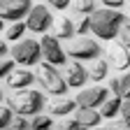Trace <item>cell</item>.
I'll return each mask as SVG.
<instances>
[{"mask_svg":"<svg viewBox=\"0 0 130 130\" xmlns=\"http://www.w3.org/2000/svg\"><path fill=\"white\" fill-rule=\"evenodd\" d=\"M91 32L100 40H114L119 37V30L121 26L125 23V14L119 12V9H109V7H102V9H95L91 14Z\"/></svg>","mask_w":130,"mask_h":130,"instance_id":"cell-1","label":"cell"},{"mask_svg":"<svg viewBox=\"0 0 130 130\" xmlns=\"http://www.w3.org/2000/svg\"><path fill=\"white\" fill-rule=\"evenodd\" d=\"M7 107H12L19 116H37V114L44 109L46 98L42 91L35 88H23V91H14L7 95Z\"/></svg>","mask_w":130,"mask_h":130,"instance_id":"cell-2","label":"cell"},{"mask_svg":"<svg viewBox=\"0 0 130 130\" xmlns=\"http://www.w3.org/2000/svg\"><path fill=\"white\" fill-rule=\"evenodd\" d=\"M37 81H40V86H42V91H46V93H51V95H56V98H63L65 93H68V79H65V74H60V70L56 68V65H51V63H40L37 65Z\"/></svg>","mask_w":130,"mask_h":130,"instance_id":"cell-3","label":"cell"},{"mask_svg":"<svg viewBox=\"0 0 130 130\" xmlns=\"http://www.w3.org/2000/svg\"><path fill=\"white\" fill-rule=\"evenodd\" d=\"M9 56L19 63L21 68L40 65V58H44V56H42V44H40V40H32V37H26V40L14 42Z\"/></svg>","mask_w":130,"mask_h":130,"instance_id":"cell-4","label":"cell"},{"mask_svg":"<svg viewBox=\"0 0 130 130\" xmlns=\"http://www.w3.org/2000/svg\"><path fill=\"white\" fill-rule=\"evenodd\" d=\"M65 51H68V56L74 58V60H98V56L102 54V46L95 40H91V37L79 35V37L68 40Z\"/></svg>","mask_w":130,"mask_h":130,"instance_id":"cell-5","label":"cell"},{"mask_svg":"<svg viewBox=\"0 0 130 130\" xmlns=\"http://www.w3.org/2000/svg\"><path fill=\"white\" fill-rule=\"evenodd\" d=\"M40 44H42V56L46 63L56 65V68H63L65 63H68V51H65V46H60V40L56 35H44L40 37Z\"/></svg>","mask_w":130,"mask_h":130,"instance_id":"cell-6","label":"cell"},{"mask_svg":"<svg viewBox=\"0 0 130 130\" xmlns=\"http://www.w3.org/2000/svg\"><path fill=\"white\" fill-rule=\"evenodd\" d=\"M26 23H28V30L30 32H37V35H44L49 32V28L54 26V14L46 5H35L30 9V14L26 16Z\"/></svg>","mask_w":130,"mask_h":130,"instance_id":"cell-7","label":"cell"},{"mask_svg":"<svg viewBox=\"0 0 130 130\" xmlns=\"http://www.w3.org/2000/svg\"><path fill=\"white\" fill-rule=\"evenodd\" d=\"M35 7L32 0H0V16H3V23L5 21H21L23 16L30 14V9Z\"/></svg>","mask_w":130,"mask_h":130,"instance_id":"cell-8","label":"cell"},{"mask_svg":"<svg viewBox=\"0 0 130 130\" xmlns=\"http://www.w3.org/2000/svg\"><path fill=\"white\" fill-rule=\"evenodd\" d=\"M109 88L105 86H93V88H84V91H79L77 93V105L79 107H88V109H98V107H102L109 98H107Z\"/></svg>","mask_w":130,"mask_h":130,"instance_id":"cell-9","label":"cell"},{"mask_svg":"<svg viewBox=\"0 0 130 130\" xmlns=\"http://www.w3.org/2000/svg\"><path fill=\"white\" fill-rule=\"evenodd\" d=\"M35 81H37V74L30 72V68H16L7 77V86L12 91H23V88H30Z\"/></svg>","mask_w":130,"mask_h":130,"instance_id":"cell-10","label":"cell"},{"mask_svg":"<svg viewBox=\"0 0 130 130\" xmlns=\"http://www.w3.org/2000/svg\"><path fill=\"white\" fill-rule=\"evenodd\" d=\"M107 56H109V65H111V68H116L119 72H128V68H130V54H128V46H123L121 42L109 44Z\"/></svg>","mask_w":130,"mask_h":130,"instance_id":"cell-11","label":"cell"},{"mask_svg":"<svg viewBox=\"0 0 130 130\" xmlns=\"http://www.w3.org/2000/svg\"><path fill=\"white\" fill-rule=\"evenodd\" d=\"M65 79H68V86L70 88H81L91 79L88 70L81 65V60H72L68 68H65Z\"/></svg>","mask_w":130,"mask_h":130,"instance_id":"cell-12","label":"cell"},{"mask_svg":"<svg viewBox=\"0 0 130 130\" xmlns=\"http://www.w3.org/2000/svg\"><path fill=\"white\" fill-rule=\"evenodd\" d=\"M74 119H77L79 123H84L86 128H98V125H100V121H102L105 116H102V111H98V109L77 107V109H74Z\"/></svg>","mask_w":130,"mask_h":130,"instance_id":"cell-13","label":"cell"},{"mask_svg":"<svg viewBox=\"0 0 130 130\" xmlns=\"http://www.w3.org/2000/svg\"><path fill=\"white\" fill-rule=\"evenodd\" d=\"M77 107H79L77 100L63 95V98H56V100L49 105V114H51V116H68V114H74Z\"/></svg>","mask_w":130,"mask_h":130,"instance_id":"cell-14","label":"cell"},{"mask_svg":"<svg viewBox=\"0 0 130 130\" xmlns=\"http://www.w3.org/2000/svg\"><path fill=\"white\" fill-rule=\"evenodd\" d=\"M54 35L58 37V40H72L74 35H77V26H74V21L72 19H68V16H60V19L56 21V30H54Z\"/></svg>","mask_w":130,"mask_h":130,"instance_id":"cell-15","label":"cell"},{"mask_svg":"<svg viewBox=\"0 0 130 130\" xmlns=\"http://www.w3.org/2000/svg\"><path fill=\"white\" fill-rule=\"evenodd\" d=\"M121 105H123L121 95H114V98H109V100L100 107V111H102L105 119H116V114H121Z\"/></svg>","mask_w":130,"mask_h":130,"instance_id":"cell-16","label":"cell"},{"mask_svg":"<svg viewBox=\"0 0 130 130\" xmlns=\"http://www.w3.org/2000/svg\"><path fill=\"white\" fill-rule=\"evenodd\" d=\"M28 130H54L51 114H37V116H30V128Z\"/></svg>","mask_w":130,"mask_h":130,"instance_id":"cell-17","label":"cell"},{"mask_svg":"<svg viewBox=\"0 0 130 130\" xmlns=\"http://www.w3.org/2000/svg\"><path fill=\"white\" fill-rule=\"evenodd\" d=\"M107 72H109V60H102V58L93 60L91 70H88V74H91L93 81H102V79L107 77Z\"/></svg>","mask_w":130,"mask_h":130,"instance_id":"cell-18","label":"cell"},{"mask_svg":"<svg viewBox=\"0 0 130 130\" xmlns=\"http://www.w3.org/2000/svg\"><path fill=\"white\" fill-rule=\"evenodd\" d=\"M28 30V23L26 21H14L7 30H5V40H9V42H19V40H23V32Z\"/></svg>","mask_w":130,"mask_h":130,"instance_id":"cell-19","label":"cell"},{"mask_svg":"<svg viewBox=\"0 0 130 130\" xmlns=\"http://www.w3.org/2000/svg\"><path fill=\"white\" fill-rule=\"evenodd\" d=\"M72 9L74 14H93L98 9V0H72Z\"/></svg>","mask_w":130,"mask_h":130,"instance_id":"cell-20","label":"cell"},{"mask_svg":"<svg viewBox=\"0 0 130 130\" xmlns=\"http://www.w3.org/2000/svg\"><path fill=\"white\" fill-rule=\"evenodd\" d=\"M79 16V19L74 21V26H77V35H88V32H91V16L88 14H77Z\"/></svg>","mask_w":130,"mask_h":130,"instance_id":"cell-21","label":"cell"},{"mask_svg":"<svg viewBox=\"0 0 130 130\" xmlns=\"http://www.w3.org/2000/svg\"><path fill=\"white\" fill-rule=\"evenodd\" d=\"M16 65H19V63H16L12 56H5V58H3V63H0V77H3V79H7V77L16 70Z\"/></svg>","mask_w":130,"mask_h":130,"instance_id":"cell-22","label":"cell"},{"mask_svg":"<svg viewBox=\"0 0 130 130\" xmlns=\"http://www.w3.org/2000/svg\"><path fill=\"white\" fill-rule=\"evenodd\" d=\"M14 119H16V111L12 107H3L0 109V128H9L14 123Z\"/></svg>","mask_w":130,"mask_h":130,"instance_id":"cell-23","label":"cell"},{"mask_svg":"<svg viewBox=\"0 0 130 130\" xmlns=\"http://www.w3.org/2000/svg\"><path fill=\"white\" fill-rule=\"evenodd\" d=\"M116 40H119L123 46H128V49H130V23H128V21L121 26V30H119V37H116Z\"/></svg>","mask_w":130,"mask_h":130,"instance_id":"cell-24","label":"cell"},{"mask_svg":"<svg viewBox=\"0 0 130 130\" xmlns=\"http://www.w3.org/2000/svg\"><path fill=\"white\" fill-rule=\"evenodd\" d=\"M58 130H91V128H86L84 123H79L77 119H70V121H63Z\"/></svg>","mask_w":130,"mask_h":130,"instance_id":"cell-25","label":"cell"},{"mask_svg":"<svg viewBox=\"0 0 130 130\" xmlns=\"http://www.w3.org/2000/svg\"><path fill=\"white\" fill-rule=\"evenodd\" d=\"M121 95L123 98H130V72H123L121 74Z\"/></svg>","mask_w":130,"mask_h":130,"instance_id":"cell-26","label":"cell"},{"mask_svg":"<svg viewBox=\"0 0 130 130\" xmlns=\"http://www.w3.org/2000/svg\"><path fill=\"white\" fill-rule=\"evenodd\" d=\"M49 7H54V9H68V7H72V0H49Z\"/></svg>","mask_w":130,"mask_h":130,"instance_id":"cell-27","label":"cell"},{"mask_svg":"<svg viewBox=\"0 0 130 130\" xmlns=\"http://www.w3.org/2000/svg\"><path fill=\"white\" fill-rule=\"evenodd\" d=\"M109 91H111L114 95H121V77H111V81H109Z\"/></svg>","mask_w":130,"mask_h":130,"instance_id":"cell-28","label":"cell"},{"mask_svg":"<svg viewBox=\"0 0 130 130\" xmlns=\"http://www.w3.org/2000/svg\"><path fill=\"white\" fill-rule=\"evenodd\" d=\"M100 3H102L105 7H109V9H121V7L125 5V0H100Z\"/></svg>","mask_w":130,"mask_h":130,"instance_id":"cell-29","label":"cell"},{"mask_svg":"<svg viewBox=\"0 0 130 130\" xmlns=\"http://www.w3.org/2000/svg\"><path fill=\"white\" fill-rule=\"evenodd\" d=\"M121 116L123 119H130V98H125L123 105H121Z\"/></svg>","mask_w":130,"mask_h":130,"instance_id":"cell-30","label":"cell"},{"mask_svg":"<svg viewBox=\"0 0 130 130\" xmlns=\"http://www.w3.org/2000/svg\"><path fill=\"white\" fill-rule=\"evenodd\" d=\"M116 128H119V130H130V119H123V116H121V121L116 123Z\"/></svg>","mask_w":130,"mask_h":130,"instance_id":"cell-31","label":"cell"},{"mask_svg":"<svg viewBox=\"0 0 130 130\" xmlns=\"http://www.w3.org/2000/svg\"><path fill=\"white\" fill-rule=\"evenodd\" d=\"M98 130H119V128H116V125H102V128L98 125Z\"/></svg>","mask_w":130,"mask_h":130,"instance_id":"cell-32","label":"cell"},{"mask_svg":"<svg viewBox=\"0 0 130 130\" xmlns=\"http://www.w3.org/2000/svg\"><path fill=\"white\" fill-rule=\"evenodd\" d=\"M0 130H16V128H14V125H9V128H0Z\"/></svg>","mask_w":130,"mask_h":130,"instance_id":"cell-33","label":"cell"},{"mask_svg":"<svg viewBox=\"0 0 130 130\" xmlns=\"http://www.w3.org/2000/svg\"><path fill=\"white\" fill-rule=\"evenodd\" d=\"M128 23H130V19H128Z\"/></svg>","mask_w":130,"mask_h":130,"instance_id":"cell-34","label":"cell"}]
</instances>
